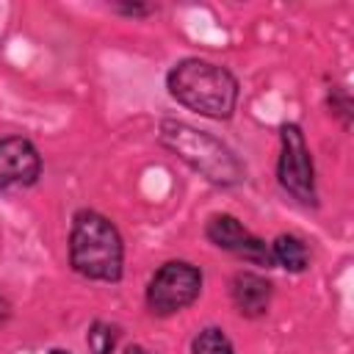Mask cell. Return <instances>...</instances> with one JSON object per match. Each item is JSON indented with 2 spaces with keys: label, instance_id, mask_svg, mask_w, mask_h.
<instances>
[{
  "label": "cell",
  "instance_id": "cell-11",
  "mask_svg": "<svg viewBox=\"0 0 354 354\" xmlns=\"http://www.w3.org/2000/svg\"><path fill=\"white\" fill-rule=\"evenodd\" d=\"M122 340V326L105 318H94L86 329V346L91 354H116Z\"/></svg>",
  "mask_w": 354,
  "mask_h": 354
},
{
  "label": "cell",
  "instance_id": "cell-14",
  "mask_svg": "<svg viewBox=\"0 0 354 354\" xmlns=\"http://www.w3.org/2000/svg\"><path fill=\"white\" fill-rule=\"evenodd\" d=\"M11 315H14V304L8 301V296L0 293V326H6L11 321Z\"/></svg>",
  "mask_w": 354,
  "mask_h": 354
},
{
  "label": "cell",
  "instance_id": "cell-9",
  "mask_svg": "<svg viewBox=\"0 0 354 354\" xmlns=\"http://www.w3.org/2000/svg\"><path fill=\"white\" fill-rule=\"evenodd\" d=\"M274 268H282L288 274H304L310 268V243L296 232H279L274 241H268Z\"/></svg>",
  "mask_w": 354,
  "mask_h": 354
},
{
  "label": "cell",
  "instance_id": "cell-5",
  "mask_svg": "<svg viewBox=\"0 0 354 354\" xmlns=\"http://www.w3.org/2000/svg\"><path fill=\"white\" fill-rule=\"evenodd\" d=\"M205 274L191 260H166L160 263L147 288H144V304L155 318H171L183 310H188L202 296Z\"/></svg>",
  "mask_w": 354,
  "mask_h": 354
},
{
  "label": "cell",
  "instance_id": "cell-15",
  "mask_svg": "<svg viewBox=\"0 0 354 354\" xmlns=\"http://www.w3.org/2000/svg\"><path fill=\"white\" fill-rule=\"evenodd\" d=\"M122 354H152V351H149V348H144V346H138V343H130Z\"/></svg>",
  "mask_w": 354,
  "mask_h": 354
},
{
  "label": "cell",
  "instance_id": "cell-7",
  "mask_svg": "<svg viewBox=\"0 0 354 354\" xmlns=\"http://www.w3.org/2000/svg\"><path fill=\"white\" fill-rule=\"evenodd\" d=\"M44 158L28 136L0 138V191L33 188L41 180Z\"/></svg>",
  "mask_w": 354,
  "mask_h": 354
},
{
  "label": "cell",
  "instance_id": "cell-12",
  "mask_svg": "<svg viewBox=\"0 0 354 354\" xmlns=\"http://www.w3.org/2000/svg\"><path fill=\"white\" fill-rule=\"evenodd\" d=\"M191 354H235V343L221 326L210 324L191 337Z\"/></svg>",
  "mask_w": 354,
  "mask_h": 354
},
{
  "label": "cell",
  "instance_id": "cell-4",
  "mask_svg": "<svg viewBox=\"0 0 354 354\" xmlns=\"http://www.w3.org/2000/svg\"><path fill=\"white\" fill-rule=\"evenodd\" d=\"M277 185L282 188L285 196H290L296 205H301L307 210H315L321 205L318 180H315V160H313L310 144H307L299 122H282L279 124Z\"/></svg>",
  "mask_w": 354,
  "mask_h": 354
},
{
  "label": "cell",
  "instance_id": "cell-10",
  "mask_svg": "<svg viewBox=\"0 0 354 354\" xmlns=\"http://www.w3.org/2000/svg\"><path fill=\"white\" fill-rule=\"evenodd\" d=\"M324 105L329 111V116L343 127V133L351 130V122H354V100H351V91L346 83H337V80H329L326 77V88H324Z\"/></svg>",
  "mask_w": 354,
  "mask_h": 354
},
{
  "label": "cell",
  "instance_id": "cell-3",
  "mask_svg": "<svg viewBox=\"0 0 354 354\" xmlns=\"http://www.w3.org/2000/svg\"><path fill=\"white\" fill-rule=\"evenodd\" d=\"M158 141L191 171L216 188H238L246 183V163L218 136L180 119L158 122Z\"/></svg>",
  "mask_w": 354,
  "mask_h": 354
},
{
  "label": "cell",
  "instance_id": "cell-1",
  "mask_svg": "<svg viewBox=\"0 0 354 354\" xmlns=\"http://www.w3.org/2000/svg\"><path fill=\"white\" fill-rule=\"evenodd\" d=\"M163 83H166L169 97L177 105H183L185 111L202 119L227 122L235 116L241 83L224 64L188 55L169 66Z\"/></svg>",
  "mask_w": 354,
  "mask_h": 354
},
{
  "label": "cell",
  "instance_id": "cell-16",
  "mask_svg": "<svg viewBox=\"0 0 354 354\" xmlns=\"http://www.w3.org/2000/svg\"><path fill=\"white\" fill-rule=\"evenodd\" d=\"M47 354H72V351H69V348H61V346H55V348H50Z\"/></svg>",
  "mask_w": 354,
  "mask_h": 354
},
{
  "label": "cell",
  "instance_id": "cell-6",
  "mask_svg": "<svg viewBox=\"0 0 354 354\" xmlns=\"http://www.w3.org/2000/svg\"><path fill=\"white\" fill-rule=\"evenodd\" d=\"M205 238L207 243H213L216 249L249 263V266H260V268H274V257H271V246L266 238L254 235L238 216L232 213H213L205 221Z\"/></svg>",
  "mask_w": 354,
  "mask_h": 354
},
{
  "label": "cell",
  "instance_id": "cell-8",
  "mask_svg": "<svg viewBox=\"0 0 354 354\" xmlns=\"http://www.w3.org/2000/svg\"><path fill=\"white\" fill-rule=\"evenodd\" d=\"M227 293H230V301H232V307L241 318L257 321V318H266L268 310H271L274 282L263 271L238 268L227 282Z\"/></svg>",
  "mask_w": 354,
  "mask_h": 354
},
{
  "label": "cell",
  "instance_id": "cell-2",
  "mask_svg": "<svg viewBox=\"0 0 354 354\" xmlns=\"http://www.w3.org/2000/svg\"><path fill=\"white\" fill-rule=\"evenodd\" d=\"M69 268L88 279L119 285L124 277V238L119 227L94 207H77L66 235Z\"/></svg>",
  "mask_w": 354,
  "mask_h": 354
},
{
  "label": "cell",
  "instance_id": "cell-13",
  "mask_svg": "<svg viewBox=\"0 0 354 354\" xmlns=\"http://www.w3.org/2000/svg\"><path fill=\"white\" fill-rule=\"evenodd\" d=\"M108 8L119 17H127V19H147L152 14H158V3H144V0H116V3H108Z\"/></svg>",
  "mask_w": 354,
  "mask_h": 354
}]
</instances>
